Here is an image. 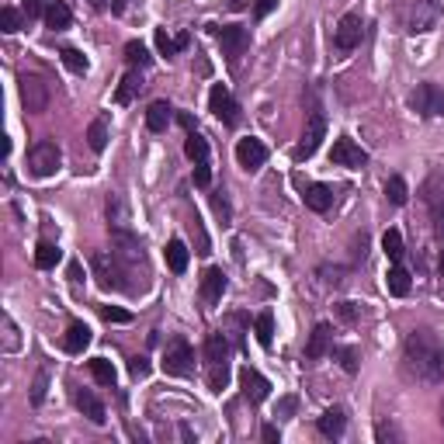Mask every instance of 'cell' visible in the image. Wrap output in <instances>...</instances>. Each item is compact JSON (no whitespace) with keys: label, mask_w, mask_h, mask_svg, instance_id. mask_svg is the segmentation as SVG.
Segmentation results:
<instances>
[{"label":"cell","mask_w":444,"mask_h":444,"mask_svg":"<svg viewBox=\"0 0 444 444\" xmlns=\"http://www.w3.org/2000/svg\"><path fill=\"white\" fill-rule=\"evenodd\" d=\"M21 24H24V14H21L17 7H3V10H0V28H3L7 35L21 31Z\"/></svg>","instance_id":"obj_37"},{"label":"cell","mask_w":444,"mask_h":444,"mask_svg":"<svg viewBox=\"0 0 444 444\" xmlns=\"http://www.w3.org/2000/svg\"><path fill=\"white\" fill-rule=\"evenodd\" d=\"M302 198H306V205H309L313 212H320V215L334 208V187H330V184H309Z\"/></svg>","instance_id":"obj_16"},{"label":"cell","mask_w":444,"mask_h":444,"mask_svg":"<svg viewBox=\"0 0 444 444\" xmlns=\"http://www.w3.org/2000/svg\"><path fill=\"white\" fill-rule=\"evenodd\" d=\"M87 146L94 150V153H104V146H108V115H97V118L90 122Z\"/></svg>","instance_id":"obj_27"},{"label":"cell","mask_w":444,"mask_h":444,"mask_svg":"<svg viewBox=\"0 0 444 444\" xmlns=\"http://www.w3.org/2000/svg\"><path fill=\"white\" fill-rule=\"evenodd\" d=\"M323 139H327V115H323L320 108H313V111H309L306 136H302V143H299V150H295V160H309V157L320 150Z\"/></svg>","instance_id":"obj_7"},{"label":"cell","mask_w":444,"mask_h":444,"mask_svg":"<svg viewBox=\"0 0 444 444\" xmlns=\"http://www.w3.org/2000/svg\"><path fill=\"white\" fill-rule=\"evenodd\" d=\"M385 288H389V295H396V299L410 295V271L403 264H392L389 274H385Z\"/></svg>","instance_id":"obj_25"},{"label":"cell","mask_w":444,"mask_h":444,"mask_svg":"<svg viewBox=\"0 0 444 444\" xmlns=\"http://www.w3.org/2000/svg\"><path fill=\"white\" fill-rule=\"evenodd\" d=\"M17 327H14V320L10 316H3V351H17Z\"/></svg>","instance_id":"obj_45"},{"label":"cell","mask_w":444,"mask_h":444,"mask_svg":"<svg viewBox=\"0 0 444 444\" xmlns=\"http://www.w3.org/2000/svg\"><path fill=\"white\" fill-rule=\"evenodd\" d=\"M212 208H215V215L222 219V226H229V222H233V208H229V198H226L222 191H215V194H212Z\"/></svg>","instance_id":"obj_41"},{"label":"cell","mask_w":444,"mask_h":444,"mask_svg":"<svg viewBox=\"0 0 444 444\" xmlns=\"http://www.w3.org/2000/svg\"><path fill=\"white\" fill-rule=\"evenodd\" d=\"M70 281H73V285H80V281H84V271H80V264H77V261L70 264Z\"/></svg>","instance_id":"obj_55"},{"label":"cell","mask_w":444,"mask_h":444,"mask_svg":"<svg viewBox=\"0 0 444 444\" xmlns=\"http://www.w3.org/2000/svg\"><path fill=\"white\" fill-rule=\"evenodd\" d=\"M295 406H299V399H295V396H285V399L278 403L274 417H281V420H285V417H292V413H295Z\"/></svg>","instance_id":"obj_50"},{"label":"cell","mask_w":444,"mask_h":444,"mask_svg":"<svg viewBox=\"0 0 444 444\" xmlns=\"http://www.w3.org/2000/svg\"><path fill=\"white\" fill-rule=\"evenodd\" d=\"M410 108L424 118H441L444 115V87L438 84H417L410 94Z\"/></svg>","instance_id":"obj_5"},{"label":"cell","mask_w":444,"mask_h":444,"mask_svg":"<svg viewBox=\"0 0 444 444\" xmlns=\"http://www.w3.org/2000/svg\"><path fill=\"white\" fill-rule=\"evenodd\" d=\"M45 392H49V371L42 368V371L35 375V385H31V403L42 406V403H45Z\"/></svg>","instance_id":"obj_42"},{"label":"cell","mask_w":444,"mask_h":444,"mask_svg":"<svg viewBox=\"0 0 444 444\" xmlns=\"http://www.w3.org/2000/svg\"><path fill=\"white\" fill-rule=\"evenodd\" d=\"M164 257H167V267H171L174 274H184V271H187V261H191V254H187V247H184L180 240H171V243H167Z\"/></svg>","instance_id":"obj_28"},{"label":"cell","mask_w":444,"mask_h":444,"mask_svg":"<svg viewBox=\"0 0 444 444\" xmlns=\"http://www.w3.org/2000/svg\"><path fill=\"white\" fill-rule=\"evenodd\" d=\"M229 382V361L226 364H208V389L212 392H222Z\"/></svg>","instance_id":"obj_38"},{"label":"cell","mask_w":444,"mask_h":444,"mask_svg":"<svg viewBox=\"0 0 444 444\" xmlns=\"http://www.w3.org/2000/svg\"><path fill=\"white\" fill-rule=\"evenodd\" d=\"M77 406H80V413L87 417L90 424H97V427L108 420V413H104V403H101V399H97L90 389H80V392H77Z\"/></svg>","instance_id":"obj_20"},{"label":"cell","mask_w":444,"mask_h":444,"mask_svg":"<svg viewBox=\"0 0 444 444\" xmlns=\"http://www.w3.org/2000/svg\"><path fill=\"white\" fill-rule=\"evenodd\" d=\"M320 281H323L327 288H341V285L348 281V267H330V264H323V267H320Z\"/></svg>","instance_id":"obj_40"},{"label":"cell","mask_w":444,"mask_h":444,"mask_svg":"<svg viewBox=\"0 0 444 444\" xmlns=\"http://www.w3.org/2000/svg\"><path fill=\"white\" fill-rule=\"evenodd\" d=\"M385 198H389L392 205H406V198H410L406 180H403V178H389V180H385Z\"/></svg>","instance_id":"obj_36"},{"label":"cell","mask_w":444,"mask_h":444,"mask_svg":"<svg viewBox=\"0 0 444 444\" xmlns=\"http://www.w3.org/2000/svg\"><path fill=\"white\" fill-rule=\"evenodd\" d=\"M215 38H219V45L229 59L243 56V49L250 45V31L243 24H222V28H215Z\"/></svg>","instance_id":"obj_10"},{"label":"cell","mask_w":444,"mask_h":444,"mask_svg":"<svg viewBox=\"0 0 444 444\" xmlns=\"http://www.w3.org/2000/svg\"><path fill=\"white\" fill-rule=\"evenodd\" d=\"M254 330H257L261 348H271V341H274V316H271V313H261L257 323H254Z\"/></svg>","instance_id":"obj_39"},{"label":"cell","mask_w":444,"mask_h":444,"mask_svg":"<svg viewBox=\"0 0 444 444\" xmlns=\"http://www.w3.org/2000/svg\"><path fill=\"white\" fill-rule=\"evenodd\" d=\"M108 219H111L108 222L111 229H129V208L118 194H108Z\"/></svg>","instance_id":"obj_29"},{"label":"cell","mask_w":444,"mask_h":444,"mask_svg":"<svg viewBox=\"0 0 444 444\" xmlns=\"http://www.w3.org/2000/svg\"><path fill=\"white\" fill-rule=\"evenodd\" d=\"M441 427H444V403H441Z\"/></svg>","instance_id":"obj_59"},{"label":"cell","mask_w":444,"mask_h":444,"mask_svg":"<svg viewBox=\"0 0 444 444\" xmlns=\"http://www.w3.org/2000/svg\"><path fill=\"white\" fill-rule=\"evenodd\" d=\"M129 371H132V378H146L150 375V357H132L129 361Z\"/></svg>","instance_id":"obj_49"},{"label":"cell","mask_w":444,"mask_h":444,"mask_svg":"<svg viewBox=\"0 0 444 444\" xmlns=\"http://www.w3.org/2000/svg\"><path fill=\"white\" fill-rule=\"evenodd\" d=\"M264 160H267V146L261 143V139L247 136V139L236 143V164H240L243 171H261Z\"/></svg>","instance_id":"obj_11"},{"label":"cell","mask_w":444,"mask_h":444,"mask_svg":"<svg viewBox=\"0 0 444 444\" xmlns=\"http://www.w3.org/2000/svg\"><path fill=\"white\" fill-rule=\"evenodd\" d=\"M164 371L167 375H178V378H187L191 371H194V351H191V344L184 341V337H174L171 344H167V351H164Z\"/></svg>","instance_id":"obj_4"},{"label":"cell","mask_w":444,"mask_h":444,"mask_svg":"<svg viewBox=\"0 0 444 444\" xmlns=\"http://www.w3.org/2000/svg\"><path fill=\"white\" fill-rule=\"evenodd\" d=\"M229 341H226V334H208V341H205V361L208 364H226L229 361Z\"/></svg>","instance_id":"obj_23"},{"label":"cell","mask_w":444,"mask_h":444,"mask_svg":"<svg viewBox=\"0 0 444 444\" xmlns=\"http://www.w3.org/2000/svg\"><path fill=\"white\" fill-rule=\"evenodd\" d=\"M171 115H174V108H171L167 101H153V104L146 108V129H150V132H167Z\"/></svg>","instance_id":"obj_21"},{"label":"cell","mask_w":444,"mask_h":444,"mask_svg":"<svg viewBox=\"0 0 444 444\" xmlns=\"http://www.w3.org/2000/svg\"><path fill=\"white\" fill-rule=\"evenodd\" d=\"M438 271H441V278H444V250H441V264H438Z\"/></svg>","instance_id":"obj_58"},{"label":"cell","mask_w":444,"mask_h":444,"mask_svg":"<svg viewBox=\"0 0 444 444\" xmlns=\"http://www.w3.org/2000/svg\"><path fill=\"white\" fill-rule=\"evenodd\" d=\"M49 3H52V0H24V17H28V21H31V17H45Z\"/></svg>","instance_id":"obj_48"},{"label":"cell","mask_w":444,"mask_h":444,"mask_svg":"<svg viewBox=\"0 0 444 444\" xmlns=\"http://www.w3.org/2000/svg\"><path fill=\"white\" fill-rule=\"evenodd\" d=\"M441 21V0H417L410 10V35H424Z\"/></svg>","instance_id":"obj_9"},{"label":"cell","mask_w":444,"mask_h":444,"mask_svg":"<svg viewBox=\"0 0 444 444\" xmlns=\"http://www.w3.org/2000/svg\"><path fill=\"white\" fill-rule=\"evenodd\" d=\"M139 90H143V73H139V70H129V73L122 77L118 90H115V104H132V101L139 97Z\"/></svg>","instance_id":"obj_22"},{"label":"cell","mask_w":444,"mask_h":444,"mask_svg":"<svg viewBox=\"0 0 444 444\" xmlns=\"http://www.w3.org/2000/svg\"><path fill=\"white\" fill-rule=\"evenodd\" d=\"M59 261H63V250H59L56 243H38V247H35V267L49 271V267H56Z\"/></svg>","instance_id":"obj_31"},{"label":"cell","mask_w":444,"mask_h":444,"mask_svg":"<svg viewBox=\"0 0 444 444\" xmlns=\"http://www.w3.org/2000/svg\"><path fill=\"white\" fill-rule=\"evenodd\" d=\"M240 389H243V396H247L250 403H264L267 392H271V382H267L257 368L247 364V368H240Z\"/></svg>","instance_id":"obj_14"},{"label":"cell","mask_w":444,"mask_h":444,"mask_svg":"<svg viewBox=\"0 0 444 444\" xmlns=\"http://www.w3.org/2000/svg\"><path fill=\"white\" fill-rule=\"evenodd\" d=\"M184 153L194 160V164H201V160H208V143H205V136H198V132H191L187 139H184Z\"/></svg>","instance_id":"obj_34"},{"label":"cell","mask_w":444,"mask_h":444,"mask_svg":"<svg viewBox=\"0 0 444 444\" xmlns=\"http://www.w3.org/2000/svg\"><path fill=\"white\" fill-rule=\"evenodd\" d=\"M63 348H66L70 355H84V351L90 348V327L87 323H80V320L70 323V327H66V337H63Z\"/></svg>","instance_id":"obj_18"},{"label":"cell","mask_w":444,"mask_h":444,"mask_svg":"<svg viewBox=\"0 0 444 444\" xmlns=\"http://www.w3.org/2000/svg\"><path fill=\"white\" fill-rule=\"evenodd\" d=\"M157 49H160L164 56H174V52H180V42L178 38H171L164 28H157Z\"/></svg>","instance_id":"obj_44"},{"label":"cell","mask_w":444,"mask_h":444,"mask_svg":"<svg viewBox=\"0 0 444 444\" xmlns=\"http://www.w3.org/2000/svg\"><path fill=\"white\" fill-rule=\"evenodd\" d=\"M344 427H348V417H344L341 406H330V410L320 417V434H327V438H341Z\"/></svg>","instance_id":"obj_24"},{"label":"cell","mask_w":444,"mask_h":444,"mask_svg":"<svg viewBox=\"0 0 444 444\" xmlns=\"http://www.w3.org/2000/svg\"><path fill=\"white\" fill-rule=\"evenodd\" d=\"M382 250H385V257H389L392 264H399V261H403V233H399V229H385Z\"/></svg>","instance_id":"obj_33"},{"label":"cell","mask_w":444,"mask_h":444,"mask_svg":"<svg viewBox=\"0 0 444 444\" xmlns=\"http://www.w3.org/2000/svg\"><path fill=\"white\" fill-rule=\"evenodd\" d=\"M59 164H63V153H59V146L49 143V139H42V143H35V146L28 150V174H31V178H52V174L59 171Z\"/></svg>","instance_id":"obj_3"},{"label":"cell","mask_w":444,"mask_h":444,"mask_svg":"<svg viewBox=\"0 0 444 444\" xmlns=\"http://www.w3.org/2000/svg\"><path fill=\"white\" fill-rule=\"evenodd\" d=\"M59 59H63V66H66V70H70V73H87V56H84V52H80V49H63V52H59Z\"/></svg>","instance_id":"obj_35"},{"label":"cell","mask_w":444,"mask_h":444,"mask_svg":"<svg viewBox=\"0 0 444 444\" xmlns=\"http://www.w3.org/2000/svg\"><path fill=\"white\" fill-rule=\"evenodd\" d=\"M261 438H264L267 444H274V441H278V438H281V431H278V427H274V424H267L264 431H261Z\"/></svg>","instance_id":"obj_54"},{"label":"cell","mask_w":444,"mask_h":444,"mask_svg":"<svg viewBox=\"0 0 444 444\" xmlns=\"http://www.w3.org/2000/svg\"><path fill=\"white\" fill-rule=\"evenodd\" d=\"M90 3H94L97 10H101V7H108V0H90Z\"/></svg>","instance_id":"obj_57"},{"label":"cell","mask_w":444,"mask_h":444,"mask_svg":"<svg viewBox=\"0 0 444 444\" xmlns=\"http://www.w3.org/2000/svg\"><path fill=\"white\" fill-rule=\"evenodd\" d=\"M274 7H278V0H254V14L257 17H267Z\"/></svg>","instance_id":"obj_53"},{"label":"cell","mask_w":444,"mask_h":444,"mask_svg":"<svg viewBox=\"0 0 444 444\" xmlns=\"http://www.w3.org/2000/svg\"><path fill=\"white\" fill-rule=\"evenodd\" d=\"M17 84H21V101H24V108H28L31 115H38V111L49 108L52 90H49V84H45L42 77H35V73H21Z\"/></svg>","instance_id":"obj_6"},{"label":"cell","mask_w":444,"mask_h":444,"mask_svg":"<svg viewBox=\"0 0 444 444\" xmlns=\"http://www.w3.org/2000/svg\"><path fill=\"white\" fill-rule=\"evenodd\" d=\"M208 111H212L222 125H236V122H240V104L233 101L229 87H222V84H215L212 94H208Z\"/></svg>","instance_id":"obj_8"},{"label":"cell","mask_w":444,"mask_h":444,"mask_svg":"<svg viewBox=\"0 0 444 444\" xmlns=\"http://www.w3.org/2000/svg\"><path fill=\"white\" fill-rule=\"evenodd\" d=\"M191 229H194V236H198V247H194V254H212L208 250V236H205V229H201V219H198V212H194V219H191Z\"/></svg>","instance_id":"obj_46"},{"label":"cell","mask_w":444,"mask_h":444,"mask_svg":"<svg viewBox=\"0 0 444 444\" xmlns=\"http://www.w3.org/2000/svg\"><path fill=\"white\" fill-rule=\"evenodd\" d=\"M403 364L417 382H427V385L444 382V344L438 341V334L431 330L410 334L403 348Z\"/></svg>","instance_id":"obj_1"},{"label":"cell","mask_w":444,"mask_h":444,"mask_svg":"<svg viewBox=\"0 0 444 444\" xmlns=\"http://www.w3.org/2000/svg\"><path fill=\"white\" fill-rule=\"evenodd\" d=\"M90 375H94V382H101V385H115L118 382V371H115V364L108 361V357H94L90 361Z\"/></svg>","instance_id":"obj_30"},{"label":"cell","mask_w":444,"mask_h":444,"mask_svg":"<svg viewBox=\"0 0 444 444\" xmlns=\"http://www.w3.org/2000/svg\"><path fill=\"white\" fill-rule=\"evenodd\" d=\"M330 341H334L330 323H316V330L309 334V344H306V357H309V361H320V357L330 351Z\"/></svg>","instance_id":"obj_15"},{"label":"cell","mask_w":444,"mask_h":444,"mask_svg":"<svg viewBox=\"0 0 444 444\" xmlns=\"http://www.w3.org/2000/svg\"><path fill=\"white\" fill-rule=\"evenodd\" d=\"M125 63H129L132 70H146V66L153 63V56L146 52L143 42H129V45H125Z\"/></svg>","instance_id":"obj_32"},{"label":"cell","mask_w":444,"mask_h":444,"mask_svg":"<svg viewBox=\"0 0 444 444\" xmlns=\"http://www.w3.org/2000/svg\"><path fill=\"white\" fill-rule=\"evenodd\" d=\"M101 316H104L108 323H129V320H132V313H125V309H118V306H101Z\"/></svg>","instance_id":"obj_47"},{"label":"cell","mask_w":444,"mask_h":444,"mask_svg":"<svg viewBox=\"0 0 444 444\" xmlns=\"http://www.w3.org/2000/svg\"><path fill=\"white\" fill-rule=\"evenodd\" d=\"M70 21H73L70 7H66L63 0H52V3H49V10H45V28L63 31V28H70Z\"/></svg>","instance_id":"obj_26"},{"label":"cell","mask_w":444,"mask_h":444,"mask_svg":"<svg viewBox=\"0 0 444 444\" xmlns=\"http://www.w3.org/2000/svg\"><path fill=\"white\" fill-rule=\"evenodd\" d=\"M194 184L198 187H208L212 184V171H208V164L201 160V164H194Z\"/></svg>","instance_id":"obj_51"},{"label":"cell","mask_w":444,"mask_h":444,"mask_svg":"<svg viewBox=\"0 0 444 444\" xmlns=\"http://www.w3.org/2000/svg\"><path fill=\"white\" fill-rule=\"evenodd\" d=\"M125 3H129V0H111V10H115V14H122V10H125Z\"/></svg>","instance_id":"obj_56"},{"label":"cell","mask_w":444,"mask_h":444,"mask_svg":"<svg viewBox=\"0 0 444 444\" xmlns=\"http://www.w3.org/2000/svg\"><path fill=\"white\" fill-rule=\"evenodd\" d=\"M334 355H337V361L344 364V371H351V375H355V371H357V361H361L357 348H334Z\"/></svg>","instance_id":"obj_43"},{"label":"cell","mask_w":444,"mask_h":444,"mask_svg":"<svg viewBox=\"0 0 444 444\" xmlns=\"http://www.w3.org/2000/svg\"><path fill=\"white\" fill-rule=\"evenodd\" d=\"M90 264H94V278H97L101 288H108V292H111V288H115V292H118V288H125V292L132 288V285L125 281V278H129V267L122 261V254H115V250H111V254H94Z\"/></svg>","instance_id":"obj_2"},{"label":"cell","mask_w":444,"mask_h":444,"mask_svg":"<svg viewBox=\"0 0 444 444\" xmlns=\"http://www.w3.org/2000/svg\"><path fill=\"white\" fill-rule=\"evenodd\" d=\"M330 160L337 164V167H364L368 164V153L357 146L355 139H348V136H341L337 143H334V153H330Z\"/></svg>","instance_id":"obj_12"},{"label":"cell","mask_w":444,"mask_h":444,"mask_svg":"<svg viewBox=\"0 0 444 444\" xmlns=\"http://www.w3.org/2000/svg\"><path fill=\"white\" fill-rule=\"evenodd\" d=\"M375 438H378L382 444H385V441H399V431H396L392 424H378V427H375Z\"/></svg>","instance_id":"obj_52"},{"label":"cell","mask_w":444,"mask_h":444,"mask_svg":"<svg viewBox=\"0 0 444 444\" xmlns=\"http://www.w3.org/2000/svg\"><path fill=\"white\" fill-rule=\"evenodd\" d=\"M334 45L341 52H351V49L361 45V14H344L341 17V24L334 31Z\"/></svg>","instance_id":"obj_13"},{"label":"cell","mask_w":444,"mask_h":444,"mask_svg":"<svg viewBox=\"0 0 444 444\" xmlns=\"http://www.w3.org/2000/svg\"><path fill=\"white\" fill-rule=\"evenodd\" d=\"M222 292H226V274H222V267H208V271L201 274V299H205V302H219Z\"/></svg>","instance_id":"obj_17"},{"label":"cell","mask_w":444,"mask_h":444,"mask_svg":"<svg viewBox=\"0 0 444 444\" xmlns=\"http://www.w3.org/2000/svg\"><path fill=\"white\" fill-rule=\"evenodd\" d=\"M424 201L431 205L434 222L444 229V184H441V178H431L427 184H424Z\"/></svg>","instance_id":"obj_19"}]
</instances>
